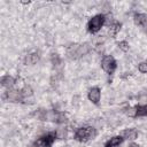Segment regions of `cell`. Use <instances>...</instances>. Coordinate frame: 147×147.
Segmentation results:
<instances>
[{"mask_svg": "<svg viewBox=\"0 0 147 147\" xmlns=\"http://www.w3.org/2000/svg\"><path fill=\"white\" fill-rule=\"evenodd\" d=\"M90 52V45L84 42V44H74V45H70L68 48H67V55L69 59H79L84 55H86L87 53Z\"/></svg>", "mask_w": 147, "mask_h": 147, "instance_id": "obj_1", "label": "cell"}, {"mask_svg": "<svg viewBox=\"0 0 147 147\" xmlns=\"http://www.w3.org/2000/svg\"><path fill=\"white\" fill-rule=\"evenodd\" d=\"M96 136V131L92 126H86V127H79L75 132V139L80 142H86L90 139H93Z\"/></svg>", "mask_w": 147, "mask_h": 147, "instance_id": "obj_2", "label": "cell"}, {"mask_svg": "<svg viewBox=\"0 0 147 147\" xmlns=\"http://www.w3.org/2000/svg\"><path fill=\"white\" fill-rule=\"evenodd\" d=\"M106 22V17L105 15H101V14H98L95 16H93L88 23H87V31L90 33H96L101 28L102 25L105 24Z\"/></svg>", "mask_w": 147, "mask_h": 147, "instance_id": "obj_3", "label": "cell"}, {"mask_svg": "<svg viewBox=\"0 0 147 147\" xmlns=\"http://www.w3.org/2000/svg\"><path fill=\"white\" fill-rule=\"evenodd\" d=\"M101 67H102V69H103L108 75H111V74H114V71L116 70L117 64H116L115 59H114L111 55H106V56L102 59V61H101Z\"/></svg>", "mask_w": 147, "mask_h": 147, "instance_id": "obj_4", "label": "cell"}, {"mask_svg": "<svg viewBox=\"0 0 147 147\" xmlns=\"http://www.w3.org/2000/svg\"><path fill=\"white\" fill-rule=\"evenodd\" d=\"M55 138H56V133H55V132L46 133L45 136H42V137L36 142V145H37V146H40V147H52L53 142L55 141Z\"/></svg>", "mask_w": 147, "mask_h": 147, "instance_id": "obj_5", "label": "cell"}, {"mask_svg": "<svg viewBox=\"0 0 147 147\" xmlns=\"http://www.w3.org/2000/svg\"><path fill=\"white\" fill-rule=\"evenodd\" d=\"M6 100L10 102H21L23 100V95L21 91H15V90H8L3 96Z\"/></svg>", "mask_w": 147, "mask_h": 147, "instance_id": "obj_6", "label": "cell"}, {"mask_svg": "<svg viewBox=\"0 0 147 147\" xmlns=\"http://www.w3.org/2000/svg\"><path fill=\"white\" fill-rule=\"evenodd\" d=\"M133 21L138 26L147 30V15L141 14V13H136L133 15Z\"/></svg>", "mask_w": 147, "mask_h": 147, "instance_id": "obj_7", "label": "cell"}, {"mask_svg": "<svg viewBox=\"0 0 147 147\" xmlns=\"http://www.w3.org/2000/svg\"><path fill=\"white\" fill-rule=\"evenodd\" d=\"M88 100L92 101L94 105H99V101H100V96H101V92H100V88L99 87H92L90 91H88Z\"/></svg>", "mask_w": 147, "mask_h": 147, "instance_id": "obj_8", "label": "cell"}, {"mask_svg": "<svg viewBox=\"0 0 147 147\" xmlns=\"http://www.w3.org/2000/svg\"><path fill=\"white\" fill-rule=\"evenodd\" d=\"M124 138L122 136H115L113 138H110L106 144H105V147H117L118 145H121L123 142Z\"/></svg>", "mask_w": 147, "mask_h": 147, "instance_id": "obj_9", "label": "cell"}, {"mask_svg": "<svg viewBox=\"0 0 147 147\" xmlns=\"http://www.w3.org/2000/svg\"><path fill=\"white\" fill-rule=\"evenodd\" d=\"M122 134H123V138L129 139V140H134V139H137V137H138V132H137V130H134V129L124 130Z\"/></svg>", "mask_w": 147, "mask_h": 147, "instance_id": "obj_10", "label": "cell"}, {"mask_svg": "<svg viewBox=\"0 0 147 147\" xmlns=\"http://www.w3.org/2000/svg\"><path fill=\"white\" fill-rule=\"evenodd\" d=\"M14 83H15V79H14L11 76H9V75H6V76H3V77L1 78V85H2L3 87L10 88V87H13Z\"/></svg>", "mask_w": 147, "mask_h": 147, "instance_id": "obj_11", "label": "cell"}, {"mask_svg": "<svg viewBox=\"0 0 147 147\" xmlns=\"http://www.w3.org/2000/svg\"><path fill=\"white\" fill-rule=\"evenodd\" d=\"M134 108V117L147 116V106H136Z\"/></svg>", "mask_w": 147, "mask_h": 147, "instance_id": "obj_12", "label": "cell"}, {"mask_svg": "<svg viewBox=\"0 0 147 147\" xmlns=\"http://www.w3.org/2000/svg\"><path fill=\"white\" fill-rule=\"evenodd\" d=\"M121 26H122V24H121L119 22H114V23L110 25V29H109V36L114 38V37L117 34V32L121 30Z\"/></svg>", "mask_w": 147, "mask_h": 147, "instance_id": "obj_13", "label": "cell"}, {"mask_svg": "<svg viewBox=\"0 0 147 147\" xmlns=\"http://www.w3.org/2000/svg\"><path fill=\"white\" fill-rule=\"evenodd\" d=\"M39 54L38 53H31L30 55H29V57L26 59V62L29 63V64H36L38 61H39Z\"/></svg>", "mask_w": 147, "mask_h": 147, "instance_id": "obj_14", "label": "cell"}, {"mask_svg": "<svg viewBox=\"0 0 147 147\" xmlns=\"http://www.w3.org/2000/svg\"><path fill=\"white\" fill-rule=\"evenodd\" d=\"M117 46H118V48H119V49H122L123 52L129 51V42H127V41H125V40H122V41L117 42Z\"/></svg>", "mask_w": 147, "mask_h": 147, "instance_id": "obj_15", "label": "cell"}, {"mask_svg": "<svg viewBox=\"0 0 147 147\" xmlns=\"http://www.w3.org/2000/svg\"><path fill=\"white\" fill-rule=\"evenodd\" d=\"M21 92H22V95H23V99L32 94V90H31V87H29V86H25V87H24V88H23V90H22Z\"/></svg>", "mask_w": 147, "mask_h": 147, "instance_id": "obj_16", "label": "cell"}, {"mask_svg": "<svg viewBox=\"0 0 147 147\" xmlns=\"http://www.w3.org/2000/svg\"><path fill=\"white\" fill-rule=\"evenodd\" d=\"M138 70H139L140 72H142V74L147 72V63H146V62L139 63V64H138Z\"/></svg>", "mask_w": 147, "mask_h": 147, "instance_id": "obj_17", "label": "cell"}, {"mask_svg": "<svg viewBox=\"0 0 147 147\" xmlns=\"http://www.w3.org/2000/svg\"><path fill=\"white\" fill-rule=\"evenodd\" d=\"M52 62L54 65H57L60 63V57L57 54H52Z\"/></svg>", "mask_w": 147, "mask_h": 147, "instance_id": "obj_18", "label": "cell"}, {"mask_svg": "<svg viewBox=\"0 0 147 147\" xmlns=\"http://www.w3.org/2000/svg\"><path fill=\"white\" fill-rule=\"evenodd\" d=\"M127 147H140L138 144H134V142H131V144H129L127 145Z\"/></svg>", "mask_w": 147, "mask_h": 147, "instance_id": "obj_19", "label": "cell"}, {"mask_svg": "<svg viewBox=\"0 0 147 147\" xmlns=\"http://www.w3.org/2000/svg\"><path fill=\"white\" fill-rule=\"evenodd\" d=\"M146 63H147V61H146Z\"/></svg>", "mask_w": 147, "mask_h": 147, "instance_id": "obj_20", "label": "cell"}]
</instances>
